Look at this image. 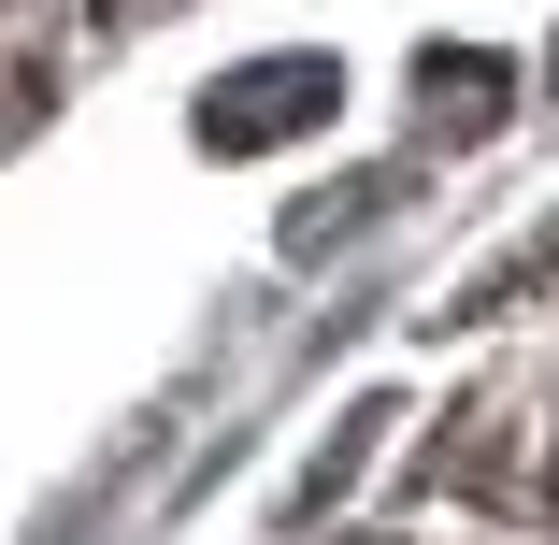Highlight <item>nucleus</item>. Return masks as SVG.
<instances>
[{"mask_svg": "<svg viewBox=\"0 0 559 545\" xmlns=\"http://www.w3.org/2000/svg\"><path fill=\"white\" fill-rule=\"evenodd\" d=\"M316 58H273V72H245V100H215V116H201V144H273V130H301L316 116Z\"/></svg>", "mask_w": 559, "mask_h": 545, "instance_id": "1", "label": "nucleus"}]
</instances>
